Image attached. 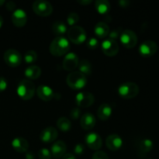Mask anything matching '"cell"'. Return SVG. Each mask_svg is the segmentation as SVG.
<instances>
[{"instance_id":"6","label":"cell","mask_w":159,"mask_h":159,"mask_svg":"<svg viewBox=\"0 0 159 159\" xmlns=\"http://www.w3.org/2000/svg\"><path fill=\"white\" fill-rule=\"evenodd\" d=\"M120 40L123 46L128 49L134 48L138 41L136 33L131 30H125L122 31L120 36Z\"/></svg>"},{"instance_id":"12","label":"cell","mask_w":159,"mask_h":159,"mask_svg":"<svg viewBox=\"0 0 159 159\" xmlns=\"http://www.w3.org/2000/svg\"><path fill=\"white\" fill-rule=\"evenodd\" d=\"M95 97L89 92H82L76 95L75 103L79 107L87 108L94 103Z\"/></svg>"},{"instance_id":"14","label":"cell","mask_w":159,"mask_h":159,"mask_svg":"<svg viewBox=\"0 0 159 159\" xmlns=\"http://www.w3.org/2000/svg\"><path fill=\"white\" fill-rule=\"evenodd\" d=\"M11 20L12 24L16 27H23L27 23V15L23 9H17L12 12Z\"/></svg>"},{"instance_id":"5","label":"cell","mask_w":159,"mask_h":159,"mask_svg":"<svg viewBox=\"0 0 159 159\" xmlns=\"http://www.w3.org/2000/svg\"><path fill=\"white\" fill-rule=\"evenodd\" d=\"M68 40L75 44H82L86 40L87 34L85 30L79 26L70 27L67 31Z\"/></svg>"},{"instance_id":"18","label":"cell","mask_w":159,"mask_h":159,"mask_svg":"<svg viewBox=\"0 0 159 159\" xmlns=\"http://www.w3.org/2000/svg\"><path fill=\"white\" fill-rule=\"evenodd\" d=\"M96 124V119L93 114L90 113H85L81 116L80 125L82 129L85 130H90L94 128Z\"/></svg>"},{"instance_id":"35","label":"cell","mask_w":159,"mask_h":159,"mask_svg":"<svg viewBox=\"0 0 159 159\" xmlns=\"http://www.w3.org/2000/svg\"><path fill=\"white\" fill-rule=\"evenodd\" d=\"M74 152L77 155H82L85 152V146L82 144H77L74 148Z\"/></svg>"},{"instance_id":"28","label":"cell","mask_w":159,"mask_h":159,"mask_svg":"<svg viewBox=\"0 0 159 159\" xmlns=\"http://www.w3.org/2000/svg\"><path fill=\"white\" fill-rule=\"evenodd\" d=\"M154 148V143L153 141L148 138H145L143 139L142 141L140 142V149L144 153H148L150 152Z\"/></svg>"},{"instance_id":"31","label":"cell","mask_w":159,"mask_h":159,"mask_svg":"<svg viewBox=\"0 0 159 159\" xmlns=\"http://www.w3.org/2000/svg\"><path fill=\"white\" fill-rule=\"evenodd\" d=\"M37 156L39 159H51L52 155H51V151L48 150V148H41L37 152Z\"/></svg>"},{"instance_id":"8","label":"cell","mask_w":159,"mask_h":159,"mask_svg":"<svg viewBox=\"0 0 159 159\" xmlns=\"http://www.w3.org/2000/svg\"><path fill=\"white\" fill-rule=\"evenodd\" d=\"M4 61L9 67L16 68L21 65L23 57L17 50L8 49L4 53Z\"/></svg>"},{"instance_id":"36","label":"cell","mask_w":159,"mask_h":159,"mask_svg":"<svg viewBox=\"0 0 159 159\" xmlns=\"http://www.w3.org/2000/svg\"><path fill=\"white\" fill-rule=\"evenodd\" d=\"M120 34L119 30H113L110 31L108 37H109V39L116 40V39L120 38Z\"/></svg>"},{"instance_id":"27","label":"cell","mask_w":159,"mask_h":159,"mask_svg":"<svg viewBox=\"0 0 159 159\" xmlns=\"http://www.w3.org/2000/svg\"><path fill=\"white\" fill-rule=\"evenodd\" d=\"M52 31L57 37H61L68 31L67 26L61 21H56L52 25Z\"/></svg>"},{"instance_id":"20","label":"cell","mask_w":159,"mask_h":159,"mask_svg":"<svg viewBox=\"0 0 159 159\" xmlns=\"http://www.w3.org/2000/svg\"><path fill=\"white\" fill-rule=\"evenodd\" d=\"M29 143L25 138L18 137L12 140V147L18 153H25L29 150Z\"/></svg>"},{"instance_id":"4","label":"cell","mask_w":159,"mask_h":159,"mask_svg":"<svg viewBox=\"0 0 159 159\" xmlns=\"http://www.w3.org/2000/svg\"><path fill=\"white\" fill-rule=\"evenodd\" d=\"M139 86L132 82H127L121 84L118 88V93L122 98L130 99L136 97L139 93Z\"/></svg>"},{"instance_id":"37","label":"cell","mask_w":159,"mask_h":159,"mask_svg":"<svg viewBox=\"0 0 159 159\" xmlns=\"http://www.w3.org/2000/svg\"><path fill=\"white\" fill-rule=\"evenodd\" d=\"M8 82L5 78L0 77V93H2L7 89Z\"/></svg>"},{"instance_id":"40","label":"cell","mask_w":159,"mask_h":159,"mask_svg":"<svg viewBox=\"0 0 159 159\" xmlns=\"http://www.w3.org/2000/svg\"><path fill=\"white\" fill-rule=\"evenodd\" d=\"M119 5L121 7H127L130 5V2L127 1V0H120L119 1Z\"/></svg>"},{"instance_id":"39","label":"cell","mask_w":159,"mask_h":159,"mask_svg":"<svg viewBox=\"0 0 159 159\" xmlns=\"http://www.w3.org/2000/svg\"><path fill=\"white\" fill-rule=\"evenodd\" d=\"M93 2L92 0H79L78 1V3H79L82 6H88V5L91 4Z\"/></svg>"},{"instance_id":"32","label":"cell","mask_w":159,"mask_h":159,"mask_svg":"<svg viewBox=\"0 0 159 159\" xmlns=\"http://www.w3.org/2000/svg\"><path fill=\"white\" fill-rule=\"evenodd\" d=\"M99 40L95 37H91L86 42V46L90 50H96L99 48Z\"/></svg>"},{"instance_id":"16","label":"cell","mask_w":159,"mask_h":159,"mask_svg":"<svg viewBox=\"0 0 159 159\" xmlns=\"http://www.w3.org/2000/svg\"><path fill=\"white\" fill-rule=\"evenodd\" d=\"M37 96L43 101H51L55 97V93L51 87L45 85H39L36 89Z\"/></svg>"},{"instance_id":"11","label":"cell","mask_w":159,"mask_h":159,"mask_svg":"<svg viewBox=\"0 0 159 159\" xmlns=\"http://www.w3.org/2000/svg\"><path fill=\"white\" fill-rule=\"evenodd\" d=\"M102 51L107 57H114L119 52V45L116 40L106 39L101 44Z\"/></svg>"},{"instance_id":"7","label":"cell","mask_w":159,"mask_h":159,"mask_svg":"<svg viewBox=\"0 0 159 159\" xmlns=\"http://www.w3.org/2000/svg\"><path fill=\"white\" fill-rule=\"evenodd\" d=\"M33 10L37 15L42 17H46L52 13L53 6L48 1L37 0L33 4Z\"/></svg>"},{"instance_id":"44","label":"cell","mask_w":159,"mask_h":159,"mask_svg":"<svg viewBox=\"0 0 159 159\" xmlns=\"http://www.w3.org/2000/svg\"><path fill=\"white\" fill-rule=\"evenodd\" d=\"M5 2H6V1H5V0H0V6H2Z\"/></svg>"},{"instance_id":"2","label":"cell","mask_w":159,"mask_h":159,"mask_svg":"<svg viewBox=\"0 0 159 159\" xmlns=\"http://www.w3.org/2000/svg\"><path fill=\"white\" fill-rule=\"evenodd\" d=\"M17 95L23 100H30L34 97L36 93V87L34 82L28 79L21 80L16 89Z\"/></svg>"},{"instance_id":"30","label":"cell","mask_w":159,"mask_h":159,"mask_svg":"<svg viewBox=\"0 0 159 159\" xmlns=\"http://www.w3.org/2000/svg\"><path fill=\"white\" fill-rule=\"evenodd\" d=\"M79 21V15L75 12H70L68 15V16H67V23H68L69 26H71H71H76V24H77Z\"/></svg>"},{"instance_id":"9","label":"cell","mask_w":159,"mask_h":159,"mask_svg":"<svg viewBox=\"0 0 159 159\" xmlns=\"http://www.w3.org/2000/svg\"><path fill=\"white\" fill-rule=\"evenodd\" d=\"M85 142L87 147L93 151H99L102 145V138L96 132L87 134L85 137Z\"/></svg>"},{"instance_id":"34","label":"cell","mask_w":159,"mask_h":159,"mask_svg":"<svg viewBox=\"0 0 159 159\" xmlns=\"http://www.w3.org/2000/svg\"><path fill=\"white\" fill-rule=\"evenodd\" d=\"M92 159H109V157L106 152H102V151H97L93 155Z\"/></svg>"},{"instance_id":"41","label":"cell","mask_w":159,"mask_h":159,"mask_svg":"<svg viewBox=\"0 0 159 159\" xmlns=\"http://www.w3.org/2000/svg\"><path fill=\"white\" fill-rule=\"evenodd\" d=\"M62 159H76V158H75V156L73 155V154L67 153V154H65L63 157H62Z\"/></svg>"},{"instance_id":"42","label":"cell","mask_w":159,"mask_h":159,"mask_svg":"<svg viewBox=\"0 0 159 159\" xmlns=\"http://www.w3.org/2000/svg\"><path fill=\"white\" fill-rule=\"evenodd\" d=\"M26 159H35V155L32 152H27L26 154Z\"/></svg>"},{"instance_id":"29","label":"cell","mask_w":159,"mask_h":159,"mask_svg":"<svg viewBox=\"0 0 159 159\" xmlns=\"http://www.w3.org/2000/svg\"><path fill=\"white\" fill-rule=\"evenodd\" d=\"M23 58H24L25 62L26 64L35 63L37 60V53L35 51H34V50H29L24 54Z\"/></svg>"},{"instance_id":"24","label":"cell","mask_w":159,"mask_h":159,"mask_svg":"<svg viewBox=\"0 0 159 159\" xmlns=\"http://www.w3.org/2000/svg\"><path fill=\"white\" fill-rule=\"evenodd\" d=\"M95 7L96 11L101 15H106L111 9V6L107 0H96L95 2Z\"/></svg>"},{"instance_id":"15","label":"cell","mask_w":159,"mask_h":159,"mask_svg":"<svg viewBox=\"0 0 159 159\" xmlns=\"http://www.w3.org/2000/svg\"><path fill=\"white\" fill-rule=\"evenodd\" d=\"M58 137L57 129L53 127H48L43 129L40 134V139L44 144H49L55 141Z\"/></svg>"},{"instance_id":"33","label":"cell","mask_w":159,"mask_h":159,"mask_svg":"<svg viewBox=\"0 0 159 159\" xmlns=\"http://www.w3.org/2000/svg\"><path fill=\"white\" fill-rule=\"evenodd\" d=\"M81 115V110L80 109L78 108V107H75L70 112V116H71V119L73 120H78L79 117H80Z\"/></svg>"},{"instance_id":"3","label":"cell","mask_w":159,"mask_h":159,"mask_svg":"<svg viewBox=\"0 0 159 159\" xmlns=\"http://www.w3.org/2000/svg\"><path fill=\"white\" fill-rule=\"evenodd\" d=\"M66 83L72 89H82L87 85V77L79 71H71L67 76Z\"/></svg>"},{"instance_id":"21","label":"cell","mask_w":159,"mask_h":159,"mask_svg":"<svg viewBox=\"0 0 159 159\" xmlns=\"http://www.w3.org/2000/svg\"><path fill=\"white\" fill-rule=\"evenodd\" d=\"M112 107L107 103H102L97 110V116L100 120L106 121L110 119L112 115Z\"/></svg>"},{"instance_id":"26","label":"cell","mask_w":159,"mask_h":159,"mask_svg":"<svg viewBox=\"0 0 159 159\" xmlns=\"http://www.w3.org/2000/svg\"><path fill=\"white\" fill-rule=\"evenodd\" d=\"M57 127L61 131L68 132L71 129V123L67 117L61 116L57 121Z\"/></svg>"},{"instance_id":"1","label":"cell","mask_w":159,"mask_h":159,"mask_svg":"<svg viewBox=\"0 0 159 159\" xmlns=\"http://www.w3.org/2000/svg\"><path fill=\"white\" fill-rule=\"evenodd\" d=\"M71 45L69 40L65 37H57L51 41L50 44V52L55 57L66 55L69 51Z\"/></svg>"},{"instance_id":"19","label":"cell","mask_w":159,"mask_h":159,"mask_svg":"<svg viewBox=\"0 0 159 159\" xmlns=\"http://www.w3.org/2000/svg\"><path fill=\"white\" fill-rule=\"evenodd\" d=\"M67 145L63 141H57L52 144L51 152L52 157L54 158H61L65 155Z\"/></svg>"},{"instance_id":"43","label":"cell","mask_w":159,"mask_h":159,"mask_svg":"<svg viewBox=\"0 0 159 159\" xmlns=\"http://www.w3.org/2000/svg\"><path fill=\"white\" fill-rule=\"evenodd\" d=\"M3 25V18L2 17V16H0V29H1V27Z\"/></svg>"},{"instance_id":"25","label":"cell","mask_w":159,"mask_h":159,"mask_svg":"<svg viewBox=\"0 0 159 159\" xmlns=\"http://www.w3.org/2000/svg\"><path fill=\"white\" fill-rule=\"evenodd\" d=\"M78 68H79V72L82 73L85 76L90 75L93 72V65H92L91 62L86 59L81 60L79 62Z\"/></svg>"},{"instance_id":"45","label":"cell","mask_w":159,"mask_h":159,"mask_svg":"<svg viewBox=\"0 0 159 159\" xmlns=\"http://www.w3.org/2000/svg\"><path fill=\"white\" fill-rule=\"evenodd\" d=\"M148 159H153V158H148Z\"/></svg>"},{"instance_id":"23","label":"cell","mask_w":159,"mask_h":159,"mask_svg":"<svg viewBox=\"0 0 159 159\" xmlns=\"http://www.w3.org/2000/svg\"><path fill=\"white\" fill-rule=\"evenodd\" d=\"M41 68L37 65H30L24 71V75L28 80H34L41 75Z\"/></svg>"},{"instance_id":"38","label":"cell","mask_w":159,"mask_h":159,"mask_svg":"<svg viewBox=\"0 0 159 159\" xmlns=\"http://www.w3.org/2000/svg\"><path fill=\"white\" fill-rule=\"evenodd\" d=\"M6 8L9 11H13V12H14V11L16 10V9H16L15 2H12V1L8 2L6 3Z\"/></svg>"},{"instance_id":"13","label":"cell","mask_w":159,"mask_h":159,"mask_svg":"<svg viewBox=\"0 0 159 159\" xmlns=\"http://www.w3.org/2000/svg\"><path fill=\"white\" fill-rule=\"evenodd\" d=\"M79 62V60L77 54L73 52H70L65 55L63 60V63H62V66L65 71H73L75 68H78Z\"/></svg>"},{"instance_id":"17","label":"cell","mask_w":159,"mask_h":159,"mask_svg":"<svg viewBox=\"0 0 159 159\" xmlns=\"http://www.w3.org/2000/svg\"><path fill=\"white\" fill-rule=\"evenodd\" d=\"M106 145L110 151L116 152L123 146V140L118 134L109 135L106 139Z\"/></svg>"},{"instance_id":"10","label":"cell","mask_w":159,"mask_h":159,"mask_svg":"<svg viewBox=\"0 0 159 159\" xmlns=\"http://www.w3.org/2000/svg\"><path fill=\"white\" fill-rule=\"evenodd\" d=\"M158 44L153 40H145L139 46V54L144 57H150L158 51Z\"/></svg>"},{"instance_id":"22","label":"cell","mask_w":159,"mask_h":159,"mask_svg":"<svg viewBox=\"0 0 159 159\" xmlns=\"http://www.w3.org/2000/svg\"><path fill=\"white\" fill-rule=\"evenodd\" d=\"M94 32L96 37L99 38H106L110 33V27L105 22H99L95 26Z\"/></svg>"}]
</instances>
